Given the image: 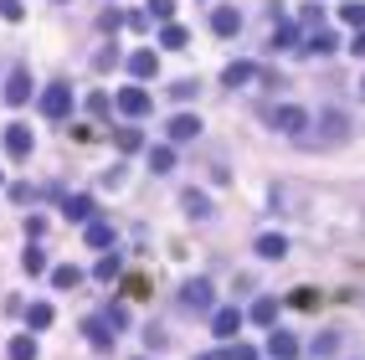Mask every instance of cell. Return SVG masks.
Returning <instances> with one entry per match:
<instances>
[{"mask_svg": "<svg viewBox=\"0 0 365 360\" xmlns=\"http://www.w3.org/2000/svg\"><path fill=\"white\" fill-rule=\"evenodd\" d=\"M273 129H283V134H293V139H304L309 129H314V119L298 103H283V108H273Z\"/></svg>", "mask_w": 365, "mask_h": 360, "instance_id": "6da1fadb", "label": "cell"}, {"mask_svg": "<svg viewBox=\"0 0 365 360\" xmlns=\"http://www.w3.org/2000/svg\"><path fill=\"white\" fill-rule=\"evenodd\" d=\"M180 304H186L191 314H206V309L217 304V288H211V278H191V283L180 288Z\"/></svg>", "mask_w": 365, "mask_h": 360, "instance_id": "7a4b0ae2", "label": "cell"}, {"mask_svg": "<svg viewBox=\"0 0 365 360\" xmlns=\"http://www.w3.org/2000/svg\"><path fill=\"white\" fill-rule=\"evenodd\" d=\"M113 108H119L124 119H144V113H149V93L139 83H129L124 93H113Z\"/></svg>", "mask_w": 365, "mask_h": 360, "instance_id": "3957f363", "label": "cell"}, {"mask_svg": "<svg viewBox=\"0 0 365 360\" xmlns=\"http://www.w3.org/2000/svg\"><path fill=\"white\" fill-rule=\"evenodd\" d=\"M31 98H37V88H31V72H26V68H11V77H6V103H11V108H26Z\"/></svg>", "mask_w": 365, "mask_h": 360, "instance_id": "277c9868", "label": "cell"}, {"mask_svg": "<svg viewBox=\"0 0 365 360\" xmlns=\"http://www.w3.org/2000/svg\"><path fill=\"white\" fill-rule=\"evenodd\" d=\"M309 134H314V139H324V144H340V139H350V124H345V113L329 108V113H319V124H314Z\"/></svg>", "mask_w": 365, "mask_h": 360, "instance_id": "5b68a950", "label": "cell"}, {"mask_svg": "<svg viewBox=\"0 0 365 360\" xmlns=\"http://www.w3.org/2000/svg\"><path fill=\"white\" fill-rule=\"evenodd\" d=\"M68 108H72V88L68 83H52L41 93V113L46 119H68Z\"/></svg>", "mask_w": 365, "mask_h": 360, "instance_id": "8992f818", "label": "cell"}, {"mask_svg": "<svg viewBox=\"0 0 365 360\" xmlns=\"http://www.w3.org/2000/svg\"><path fill=\"white\" fill-rule=\"evenodd\" d=\"M237 330H242V309H217L211 314V335L217 340H237Z\"/></svg>", "mask_w": 365, "mask_h": 360, "instance_id": "52a82bcc", "label": "cell"}, {"mask_svg": "<svg viewBox=\"0 0 365 360\" xmlns=\"http://www.w3.org/2000/svg\"><path fill=\"white\" fill-rule=\"evenodd\" d=\"M155 72H160V57L149 52V46L129 52V77H134V83H144V77H155Z\"/></svg>", "mask_w": 365, "mask_h": 360, "instance_id": "ba28073f", "label": "cell"}, {"mask_svg": "<svg viewBox=\"0 0 365 360\" xmlns=\"http://www.w3.org/2000/svg\"><path fill=\"white\" fill-rule=\"evenodd\" d=\"M82 335L93 340V350H108V345H113V324H108V314H93L88 324H82Z\"/></svg>", "mask_w": 365, "mask_h": 360, "instance_id": "9c48e42d", "label": "cell"}, {"mask_svg": "<svg viewBox=\"0 0 365 360\" xmlns=\"http://www.w3.org/2000/svg\"><path fill=\"white\" fill-rule=\"evenodd\" d=\"M6 155H11V160H26V155H31V129H26V124H11V129H6Z\"/></svg>", "mask_w": 365, "mask_h": 360, "instance_id": "30bf717a", "label": "cell"}, {"mask_svg": "<svg viewBox=\"0 0 365 360\" xmlns=\"http://www.w3.org/2000/svg\"><path fill=\"white\" fill-rule=\"evenodd\" d=\"M165 134H170L175 144H186V139H196V134H201V119H196V113H175Z\"/></svg>", "mask_w": 365, "mask_h": 360, "instance_id": "8fae6325", "label": "cell"}, {"mask_svg": "<svg viewBox=\"0 0 365 360\" xmlns=\"http://www.w3.org/2000/svg\"><path fill=\"white\" fill-rule=\"evenodd\" d=\"M211 31H217V37H237L242 31V11H231V6L211 11Z\"/></svg>", "mask_w": 365, "mask_h": 360, "instance_id": "7c38bea8", "label": "cell"}, {"mask_svg": "<svg viewBox=\"0 0 365 360\" xmlns=\"http://www.w3.org/2000/svg\"><path fill=\"white\" fill-rule=\"evenodd\" d=\"M268 350H273V360H298V340L283 335V330H273L268 335Z\"/></svg>", "mask_w": 365, "mask_h": 360, "instance_id": "4fadbf2b", "label": "cell"}, {"mask_svg": "<svg viewBox=\"0 0 365 360\" xmlns=\"http://www.w3.org/2000/svg\"><path fill=\"white\" fill-rule=\"evenodd\" d=\"M340 46V37L329 26H309V52H335Z\"/></svg>", "mask_w": 365, "mask_h": 360, "instance_id": "5bb4252c", "label": "cell"}, {"mask_svg": "<svg viewBox=\"0 0 365 360\" xmlns=\"http://www.w3.org/2000/svg\"><path fill=\"white\" fill-rule=\"evenodd\" d=\"M252 77H257L252 62H231V68L222 72V83H226V88H242V83H252Z\"/></svg>", "mask_w": 365, "mask_h": 360, "instance_id": "9a60e30c", "label": "cell"}, {"mask_svg": "<svg viewBox=\"0 0 365 360\" xmlns=\"http://www.w3.org/2000/svg\"><path fill=\"white\" fill-rule=\"evenodd\" d=\"M283 252H288V242L278 237V232H262L257 237V257H268V263H273V257H283Z\"/></svg>", "mask_w": 365, "mask_h": 360, "instance_id": "2e32d148", "label": "cell"}, {"mask_svg": "<svg viewBox=\"0 0 365 360\" xmlns=\"http://www.w3.org/2000/svg\"><path fill=\"white\" fill-rule=\"evenodd\" d=\"M186 41H191V31H186V26H175V21L160 31V46H165V52H180Z\"/></svg>", "mask_w": 365, "mask_h": 360, "instance_id": "e0dca14e", "label": "cell"}, {"mask_svg": "<svg viewBox=\"0 0 365 360\" xmlns=\"http://www.w3.org/2000/svg\"><path fill=\"white\" fill-rule=\"evenodd\" d=\"M88 248H98V252L113 248V226H108V221H93V226H88Z\"/></svg>", "mask_w": 365, "mask_h": 360, "instance_id": "ac0fdd59", "label": "cell"}, {"mask_svg": "<svg viewBox=\"0 0 365 360\" xmlns=\"http://www.w3.org/2000/svg\"><path fill=\"white\" fill-rule=\"evenodd\" d=\"M273 319H278V299H257V304H252V324L273 330Z\"/></svg>", "mask_w": 365, "mask_h": 360, "instance_id": "d6986e66", "label": "cell"}, {"mask_svg": "<svg viewBox=\"0 0 365 360\" xmlns=\"http://www.w3.org/2000/svg\"><path fill=\"white\" fill-rule=\"evenodd\" d=\"M62 211H68V221H88L93 217V201H88V195H68V206H62Z\"/></svg>", "mask_w": 365, "mask_h": 360, "instance_id": "ffe728a7", "label": "cell"}, {"mask_svg": "<svg viewBox=\"0 0 365 360\" xmlns=\"http://www.w3.org/2000/svg\"><path fill=\"white\" fill-rule=\"evenodd\" d=\"M340 21L350 26V31H365V0H350V6L340 11Z\"/></svg>", "mask_w": 365, "mask_h": 360, "instance_id": "44dd1931", "label": "cell"}, {"mask_svg": "<svg viewBox=\"0 0 365 360\" xmlns=\"http://www.w3.org/2000/svg\"><path fill=\"white\" fill-rule=\"evenodd\" d=\"M170 165H175V150H170V144H155V150H149V170H160V175H165Z\"/></svg>", "mask_w": 365, "mask_h": 360, "instance_id": "7402d4cb", "label": "cell"}, {"mask_svg": "<svg viewBox=\"0 0 365 360\" xmlns=\"http://www.w3.org/2000/svg\"><path fill=\"white\" fill-rule=\"evenodd\" d=\"M11 360H37V340H31V335H15V340H11Z\"/></svg>", "mask_w": 365, "mask_h": 360, "instance_id": "603a6c76", "label": "cell"}, {"mask_svg": "<svg viewBox=\"0 0 365 360\" xmlns=\"http://www.w3.org/2000/svg\"><path fill=\"white\" fill-rule=\"evenodd\" d=\"M180 206H186L191 217H211V201H206L201 191H186V201H180Z\"/></svg>", "mask_w": 365, "mask_h": 360, "instance_id": "cb8c5ba5", "label": "cell"}, {"mask_svg": "<svg viewBox=\"0 0 365 360\" xmlns=\"http://www.w3.org/2000/svg\"><path fill=\"white\" fill-rule=\"evenodd\" d=\"M21 268H26V273H41V268H46V257H41V248H37V242H31V248L21 252Z\"/></svg>", "mask_w": 365, "mask_h": 360, "instance_id": "d4e9b609", "label": "cell"}, {"mask_svg": "<svg viewBox=\"0 0 365 360\" xmlns=\"http://www.w3.org/2000/svg\"><path fill=\"white\" fill-rule=\"evenodd\" d=\"M31 330H46V324H52V304H31Z\"/></svg>", "mask_w": 365, "mask_h": 360, "instance_id": "484cf974", "label": "cell"}, {"mask_svg": "<svg viewBox=\"0 0 365 360\" xmlns=\"http://www.w3.org/2000/svg\"><path fill=\"white\" fill-rule=\"evenodd\" d=\"M113 144H119L124 155H134V150H139V129H119V134H113Z\"/></svg>", "mask_w": 365, "mask_h": 360, "instance_id": "4316f807", "label": "cell"}, {"mask_svg": "<svg viewBox=\"0 0 365 360\" xmlns=\"http://www.w3.org/2000/svg\"><path fill=\"white\" fill-rule=\"evenodd\" d=\"M288 304H293V309H309V314H314V309H319V293H314V288H298Z\"/></svg>", "mask_w": 365, "mask_h": 360, "instance_id": "83f0119b", "label": "cell"}, {"mask_svg": "<svg viewBox=\"0 0 365 360\" xmlns=\"http://www.w3.org/2000/svg\"><path fill=\"white\" fill-rule=\"evenodd\" d=\"M93 278H103V283H108V278H119V257H113V252H108V257H103V263H98V268H93Z\"/></svg>", "mask_w": 365, "mask_h": 360, "instance_id": "f1b7e54d", "label": "cell"}, {"mask_svg": "<svg viewBox=\"0 0 365 360\" xmlns=\"http://www.w3.org/2000/svg\"><path fill=\"white\" fill-rule=\"evenodd\" d=\"M222 360H257V350H252V345H226Z\"/></svg>", "mask_w": 365, "mask_h": 360, "instance_id": "f546056e", "label": "cell"}, {"mask_svg": "<svg viewBox=\"0 0 365 360\" xmlns=\"http://www.w3.org/2000/svg\"><path fill=\"white\" fill-rule=\"evenodd\" d=\"M98 26H103V31H119V26H124V11H113V6H108L103 15H98Z\"/></svg>", "mask_w": 365, "mask_h": 360, "instance_id": "4dcf8cb0", "label": "cell"}, {"mask_svg": "<svg viewBox=\"0 0 365 360\" xmlns=\"http://www.w3.org/2000/svg\"><path fill=\"white\" fill-rule=\"evenodd\" d=\"M52 283H57V288H77V268H57Z\"/></svg>", "mask_w": 365, "mask_h": 360, "instance_id": "1f68e13d", "label": "cell"}, {"mask_svg": "<svg viewBox=\"0 0 365 360\" xmlns=\"http://www.w3.org/2000/svg\"><path fill=\"white\" fill-rule=\"evenodd\" d=\"M0 15H6V21H21L26 6H21V0H0Z\"/></svg>", "mask_w": 365, "mask_h": 360, "instance_id": "d6a6232c", "label": "cell"}, {"mask_svg": "<svg viewBox=\"0 0 365 360\" xmlns=\"http://www.w3.org/2000/svg\"><path fill=\"white\" fill-rule=\"evenodd\" d=\"M149 11H155V21H165V15L175 11V0H149Z\"/></svg>", "mask_w": 365, "mask_h": 360, "instance_id": "836d02e7", "label": "cell"}, {"mask_svg": "<svg viewBox=\"0 0 365 360\" xmlns=\"http://www.w3.org/2000/svg\"><path fill=\"white\" fill-rule=\"evenodd\" d=\"M304 21H309V26H324V11H319V0H309V11H304Z\"/></svg>", "mask_w": 365, "mask_h": 360, "instance_id": "e575fe53", "label": "cell"}, {"mask_svg": "<svg viewBox=\"0 0 365 360\" xmlns=\"http://www.w3.org/2000/svg\"><path fill=\"white\" fill-rule=\"evenodd\" d=\"M88 108H93V113H98V119H103V113H108V108H113V98H103V93H93V103H88Z\"/></svg>", "mask_w": 365, "mask_h": 360, "instance_id": "d590c367", "label": "cell"}, {"mask_svg": "<svg viewBox=\"0 0 365 360\" xmlns=\"http://www.w3.org/2000/svg\"><path fill=\"white\" fill-rule=\"evenodd\" d=\"M355 57H365V31H355Z\"/></svg>", "mask_w": 365, "mask_h": 360, "instance_id": "8d00e7d4", "label": "cell"}]
</instances>
